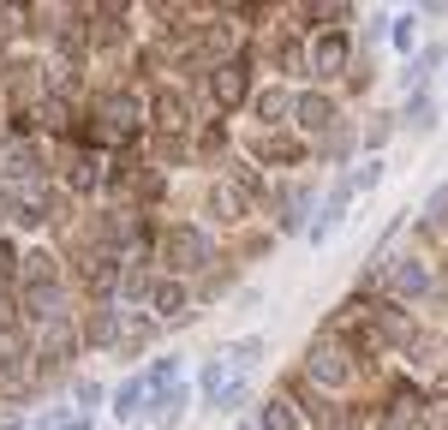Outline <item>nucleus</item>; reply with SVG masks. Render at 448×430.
<instances>
[{
    "mask_svg": "<svg viewBox=\"0 0 448 430\" xmlns=\"http://www.w3.org/2000/svg\"><path fill=\"white\" fill-rule=\"evenodd\" d=\"M138 401H144V383H126V388H119V401H114V413H119V418H132Z\"/></svg>",
    "mask_w": 448,
    "mask_h": 430,
    "instance_id": "nucleus-1",
    "label": "nucleus"
}]
</instances>
